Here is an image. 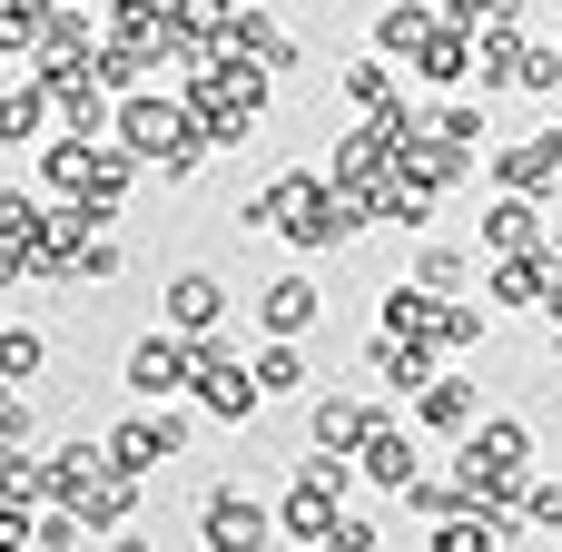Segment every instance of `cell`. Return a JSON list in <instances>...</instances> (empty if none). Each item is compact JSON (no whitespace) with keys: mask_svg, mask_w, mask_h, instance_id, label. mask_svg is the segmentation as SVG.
Here are the masks:
<instances>
[{"mask_svg":"<svg viewBox=\"0 0 562 552\" xmlns=\"http://www.w3.org/2000/svg\"><path fill=\"white\" fill-rule=\"evenodd\" d=\"M109 138H119L128 158H148L158 178H198V158H207V138H198L188 99H158V89H128V99H119V119H109Z\"/></svg>","mask_w":562,"mask_h":552,"instance_id":"6da1fadb","label":"cell"},{"mask_svg":"<svg viewBox=\"0 0 562 552\" xmlns=\"http://www.w3.org/2000/svg\"><path fill=\"white\" fill-rule=\"evenodd\" d=\"M119 375H128V395H138V405H178V395H188V375H198V336L158 326V336H138V346H128V365H119Z\"/></svg>","mask_w":562,"mask_h":552,"instance_id":"7a4b0ae2","label":"cell"},{"mask_svg":"<svg viewBox=\"0 0 562 552\" xmlns=\"http://www.w3.org/2000/svg\"><path fill=\"white\" fill-rule=\"evenodd\" d=\"M188 395H198V415H207V425H247V415L267 405V385H257L217 336H198V375H188Z\"/></svg>","mask_w":562,"mask_h":552,"instance_id":"3957f363","label":"cell"},{"mask_svg":"<svg viewBox=\"0 0 562 552\" xmlns=\"http://www.w3.org/2000/svg\"><path fill=\"white\" fill-rule=\"evenodd\" d=\"M198 543L207 552H267L277 543V514H267L247 484H217V494L198 504Z\"/></svg>","mask_w":562,"mask_h":552,"instance_id":"277c9868","label":"cell"},{"mask_svg":"<svg viewBox=\"0 0 562 552\" xmlns=\"http://www.w3.org/2000/svg\"><path fill=\"white\" fill-rule=\"evenodd\" d=\"M99 444H109V464H119V474H138V484H148L158 464H178V454H188V415H178V405H168V415H128V425H109Z\"/></svg>","mask_w":562,"mask_h":552,"instance_id":"5b68a950","label":"cell"},{"mask_svg":"<svg viewBox=\"0 0 562 552\" xmlns=\"http://www.w3.org/2000/svg\"><path fill=\"white\" fill-rule=\"evenodd\" d=\"M494 178H504L514 198H543V188H562V128H533V138L494 148Z\"/></svg>","mask_w":562,"mask_h":552,"instance_id":"8992f818","label":"cell"},{"mask_svg":"<svg viewBox=\"0 0 562 552\" xmlns=\"http://www.w3.org/2000/svg\"><path fill=\"white\" fill-rule=\"evenodd\" d=\"M158 306H168V326H178V336H217V316H227V286H217L207 267H178V277L158 286Z\"/></svg>","mask_w":562,"mask_h":552,"instance_id":"52a82bcc","label":"cell"},{"mask_svg":"<svg viewBox=\"0 0 562 552\" xmlns=\"http://www.w3.org/2000/svg\"><path fill=\"white\" fill-rule=\"evenodd\" d=\"M49 128H59V109H49V79H40V69L0 79V148H30V138H49Z\"/></svg>","mask_w":562,"mask_h":552,"instance_id":"ba28073f","label":"cell"},{"mask_svg":"<svg viewBox=\"0 0 562 552\" xmlns=\"http://www.w3.org/2000/svg\"><path fill=\"white\" fill-rule=\"evenodd\" d=\"M109 49L168 69V0H109Z\"/></svg>","mask_w":562,"mask_h":552,"instance_id":"9c48e42d","label":"cell"},{"mask_svg":"<svg viewBox=\"0 0 562 552\" xmlns=\"http://www.w3.org/2000/svg\"><path fill=\"white\" fill-rule=\"evenodd\" d=\"M366 435H375V405H356V395H316L306 405V444L316 454H356Z\"/></svg>","mask_w":562,"mask_h":552,"instance_id":"30bf717a","label":"cell"},{"mask_svg":"<svg viewBox=\"0 0 562 552\" xmlns=\"http://www.w3.org/2000/svg\"><path fill=\"white\" fill-rule=\"evenodd\" d=\"M316 316H326V286H316V277H277V286L257 296V326H267V336H306Z\"/></svg>","mask_w":562,"mask_h":552,"instance_id":"8fae6325","label":"cell"},{"mask_svg":"<svg viewBox=\"0 0 562 552\" xmlns=\"http://www.w3.org/2000/svg\"><path fill=\"white\" fill-rule=\"evenodd\" d=\"M356 464H366V484H375V494H405V484L425 474V464H415V435H395L385 415H375V435L356 444Z\"/></svg>","mask_w":562,"mask_h":552,"instance_id":"7c38bea8","label":"cell"},{"mask_svg":"<svg viewBox=\"0 0 562 552\" xmlns=\"http://www.w3.org/2000/svg\"><path fill=\"white\" fill-rule=\"evenodd\" d=\"M484 247H494V257H533V247H543V207L504 188V198L484 207Z\"/></svg>","mask_w":562,"mask_h":552,"instance_id":"4fadbf2b","label":"cell"},{"mask_svg":"<svg viewBox=\"0 0 562 552\" xmlns=\"http://www.w3.org/2000/svg\"><path fill=\"white\" fill-rule=\"evenodd\" d=\"M415 425H435V435H474V385H464V375H425V385H415Z\"/></svg>","mask_w":562,"mask_h":552,"instance_id":"5bb4252c","label":"cell"},{"mask_svg":"<svg viewBox=\"0 0 562 552\" xmlns=\"http://www.w3.org/2000/svg\"><path fill=\"white\" fill-rule=\"evenodd\" d=\"M40 217H49L40 198H20V188L0 198V286H10V277H30V247H40Z\"/></svg>","mask_w":562,"mask_h":552,"instance_id":"9a60e30c","label":"cell"},{"mask_svg":"<svg viewBox=\"0 0 562 552\" xmlns=\"http://www.w3.org/2000/svg\"><path fill=\"white\" fill-rule=\"evenodd\" d=\"M346 99L366 109V119H405V89H395V59L375 49V59H346Z\"/></svg>","mask_w":562,"mask_h":552,"instance_id":"2e32d148","label":"cell"},{"mask_svg":"<svg viewBox=\"0 0 562 552\" xmlns=\"http://www.w3.org/2000/svg\"><path fill=\"white\" fill-rule=\"evenodd\" d=\"M494 306H553V247L504 257V267H494Z\"/></svg>","mask_w":562,"mask_h":552,"instance_id":"e0dca14e","label":"cell"},{"mask_svg":"<svg viewBox=\"0 0 562 552\" xmlns=\"http://www.w3.org/2000/svg\"><path fill=\"white\" fill-rule=\"evenodd\" d=\"M128 514H138V474H119V464H109V474L79 494V523H89V533H128Z\"/></svg>","mask_w":562,"mask_h":552,"instance_id":"ac0fdd59","label":"cell"},{"mask_svg":"<svg viewBox=\"0 0 562 552\" xmlns=\"http://www.w3.org/2000/svg\"><path fill=\"white\" fill-rule=\"evenodd\" d=\"M435 30H445V10H425V0H395V10L375 20V49H385V59H415Z\"/></svg>","mask_w":562,"mask_h":552,"instance_id":"d6986e66","label":"cell"},{"mask_svg":"<svg viewBox=\"0 0 562 552\" xmlns=\"http://www.w3.org/2000/svg\"><path fill=\"white\" fill-rule=\"evenodd\" d=\"M464 346H484V306L435 296V316H425V356H464Z\"/></svg>","mask_w":562,"mask_h":552,"instance_id":"ffe728a7","label":"cell"},{"mask_svg":"<svg viewBox=\"0 0 562 552\" xmlns=\"http://www.w3.org/2000/svg\"><path fill=\"white\" fill-rule=\"evenodd\" d=\"M415 69H425V79H435V89H454V79H474V40H464V30H454V20H445V30H435V40H425V49H415Z\"/></svg>","mask_w":562,"mask_h":552,"instance_id":"44dd1931","label":"cell"},{"mask_svg":"<svg viewBox=\"0 0 562 552\" xmlns=\"http://www.w3.org/2000/svg\"><path fill=\"white\" fill-rule=\"evenodd\" d=\"M524 59H533V40L504 20V30H484V49H474V79H484V89H504V79H524Z\"/></svg>","mask_w":562,"mask_h":552,"instance_id":"7402d4cb","label":"cell"},{"mask_svg":"<svg viewBox=\"0 0 562 552\" xmlns=\"http://www.w3.org/2000/svg\"><path fill=\"white\" fill-rule=\"evenodd\" d=\"M257 385H267V395H306V356H296V336H267V356H257Z\"/></svg>","mask_w":562,"mask_h":552,"instance_id":"603a6c76","label":"cell"},{"mask_svg":"<svg viewBox=\"0 0 562 552\" xmlns=\"http://www.w3.org/2000/svg\"><path fill=\"white\" fill-rule=\"evenodd\" d=\"M40 365H49V336H40V326H0V375H10V385H30Z\"/></svg>","mask_w":562,"mask_h":552,"instance_id":"cb8c5ba5","label":"cell"},{"mask_svg":"<svg viewBox=\"0 0 562 552\" xmlns=\"http://www.w3.org/2000/svg\"><path fill=\"white\" fill-rule=\"evenodd\" d=\"M415 286L425 296H464V247H425L415 257Z\"/></svg>","mask_w":562,"mask_h":552,"instance_id":"d4e9b609","label":"cell"},{"mask_svg":"<svg viewBox=\"0 0 562 552\" xmlns=\"http://www.w3.org/2000/svg\"><path fill=\"white\" fill-rule=\"evenodd\" d=\"M454 30H504V20H524V0H435Z\"/></svg>","mask_w":562,"mask_h":552,"instance_id":"484cf974","label":"cell"},{"mask_svg":"<svg viewBox=\"0 0 562 552\" xmlns=\"http://www.w3.org/2000/svg\"><path fill=\"white\" fill-rule=\"evenodd\" d=\"M326 552H385V533H375L366 514H336V533H326Z\"/></svg>","mask_w":562,"mask_h":552,"instance_id":"4316f807","label":"cell"},{"mask_svg":"<svg viewBox=\"0 0 562 552\" xmlns=\"http://www.w3.org/2000/svg\"><path fill=\"white\" fill-rule=\"evenodd\" d=\"M79 277L109 286V277H119V237H89V247H79Z\"/></svg>","mask_w":562,"mask_h":552,"instance_id":"83f0119b","label":"cell"},{"mask_svg":"<svg viewBox=\"0 0 562 552\" xmlns=\"http://www.w3.org/2000/svg\"><path fill=\"white\" fill-rule=\"evenodd\" d=\"M109 552H158V543L148 533H109Z\"/></svg>","mask_w":562,"mask_h":552,"instance_id":"f1b7e54d","label":"cell"},{"mask_svg":"<svg viewBox=\"0 0 562 552\" xmlns=\"http://www.w3.org/2000/svg\"><path fill=\"white\" fill-rule=\"evenodd\" d=\"M553 49H562V30H553Z\"/></svg>","mask_w":562,"mask_h":552,"instance_id":"f546056e","label":"cell"},{"mask_svg":"<svg viewBox=\"0 0 562 552\" xmlns=\"http://www.w3.org/2000/svg\"><path fill=\"white\" fill-rule=\"evenodd\" d=\"M0 326H10V316H0Z\"/></svg>","mask_w":562,"mask_h":552,"instance_id":"4dcf8cb0","label":"cell"}]
</instances>
